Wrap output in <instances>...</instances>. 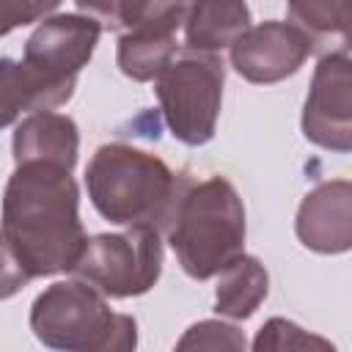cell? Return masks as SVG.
<instances>
[{
  "instance_id": "cell-1",
  "label": "cell",
  "mask_w": 352,
  "mask_h": 352,
  "mask_svg": "<svg viewBox=\"0 0 352 352\" xmlns=\"http://www.w3.org/2000/svg\"><path fill=\"white\" fill-rule=\"evenodd\" d=\"M0 234L28 278L72 272L88 239L72 170L47 162L16 165L3 192Z\"/></svg>"
},
{
  "instance_id": "cell-2",
  "label": "cell",
  "mask_w": 352,
  "mask_h": 352,
  "mask_svg": "<svg viewBox=\"0 0 352 352\" xmlns=\"http://www.w3.org/2000/svg\"><path fill=\"white\" fill-rule=\"evenodd\" d=\"M182 182L157 154L126 143H104L85 168V187L94 209L126 228H162L170 220Z\"/></svg>"
},
{
  "instance_id": "cell-3",
  "label": "cell",
  "mask_w": 352,
  "mask_h": 352,
  "mask_svg": "<svg viewBox=\"0 0 352 352\" xmlns=\"http://www.w3.org/2000/svg\"><path fill=\"white\" fill-rule=\"evenodd\" d=\"M165 228L182 270L195 280H209L245 256V206L223 176L187 182Z\"/></svg>"
},
{
  "instance_id": "cell-4",
  "label": "cell",
  "mask_w": 352,
  "mask_h": 352,
  "mask_svg": "<svg viewBox=\"0 0 352 352\" xmlns=\"http://www.w3.org/2000/svg\"><path fill=\"white\" fill-rule=\"evenodd\" d=\"M33 336L55 352H135L138 324L85 280H55L30 305Z\"/></svg>"
},
{
  "instance_id": "cell-5",
  "label": "cell",
  "mask_w": 352,
  "mask_h": 352,
  "mask_svg": "<svg viewBox=\"0 0 352 352\" xmlns=\"http://www.w3.org/2000/svg\"><path fill=\"white\" fill-rule=\"evenodd\" d=\"M226 63L212 52H182L157 77V99L165 124L184 146H204L214 138L223 102Z\"/></svg>"
},
{
  "instance_id": "cell-6",
  "label": "cell",
  "mask_w": 352,
  "mask_h": 352,
  "mask_svg": "<svg viewBox=\"0 0 352 352\" xmlns=\"http://www.w3.org/2000/svg\"><path fill=\"white\" fill-rule=\"evenodd\" d=\"M72 272L102 297L124 300L146 294L162 272V236L146 226L88 236Z\"/></svg>"
},
{
  "instance_id": "cell-7",
  "label": "cell",
  "mask_w": 352,
  "mask_h": 352,
  "mask_svg": "<svg viewBox=\"0 0 352 352\" xmlns=\"http://www.w3.org/2000/svg\"><path fill=\"white\" fill-rule=\"evenodd\" d=\"M91 16L113 19L124 28L118 36V69L135 80H157L160 72L176 58V30L184 22L187 3H80Z\"/></svg>"
},
{
  "instance_id": "cell-8",
  "label": "cell",
  "mask_w": 352,
  "mask_h": 352,
  "mask_svg": "<svg viewBox=\"0 0 352 352\" xmlns=\"http://www.w3.org/2000/svg\"><path fill=\"white\" fill-rule=\"evenodd\" d=\"M102 33V19L80 11L44 16L25 41V58L41 80L63 94H74L80 69L91 60Z\"/></svg>"
},
{
  "instance_id": "cell-9",
  "label": "cell",
  "mask_w": 352,
  "mask_h": 352,
  "mask_svg": "<svg viewBox=\"0 0 352 352\" xmlns=\"http://www.w3.org/2000/svg\"><path fill=\"white\" fill-rule=\"evenodd\" d=\"M302 135L336 154L352 148V63L346 47L316 63L302 104Z\"/></svg>"
},
{
  "instance_id": "cell-10",
  "label": "cell",
  "mask_w": 352,
  "mask_h": 352,
  "mask_svg": "<svg viewBox=\"0 0 352 352\" xmlns=\"http://www.w3.org/2000/svg\"><path fill=\"white\" fill-rule=\"evenodd\" d=\"M314 47L316 41L294 22L270 19L261 25H250L228 47V55L236 74H242L248 82L270 85L297 74Z\"/></svg>"
},
{
  "instance_id": "cell-11",
  "label": "cell",
  "mask_w": 352,
  "mask_h": 352,
  "mask_svg": "<svg viewBox=\"0 0 352 352\" xmlns=\"http://www.w3.org/2000/svg\"><path fill=\"white\" fill-rule=\"evenodd\" d=\"M294 231L308 250L346 253L352 245V184L346 179L316 184L300 201Z\"/></svg>"
},
{
  "instance_id": "cell-12",
  "label": "cell",
  "mask_w": 352,
  "mask_h": 352,
  "mask_svg": "<svg viewBox=\"0 0 352 352\" xmlns=\"http://www.w3.org/2000/svg\"><path fill=\"white\" fill-rule=\"evenodd\" d=\"M80 151V132L74 118L52 110L30 113L25 121L16 124L14 132V162H47L72 170L77 165Z\"/></svg>"
},
{
  "instance_id": "cell-13",
  "label": "cell",
  "mask_w": 352,
  "mask_h": 352,
  "mask_svg": "<svg viewBox=\"0 0 352 352\" xmlns=\"http://www.w3.org/2000/svg\"><path fill=\"white\" fill-rule=\"evenodd\" d=\"M184 47L190 52H212L231 47L250 28V8L245 3H192L184 11Z\"/></svg>"
},
{
  "instance_id": "cell-14",
  "label": "cell",
  "mask_w": 352,
  "mask_h": 352,
  "mask_svg": "<svg viewBox=\"0 0 352 352\" xmlns=\"http://www.w3.org/2000/svg\"><path fill=\"white\" fill-rule=\"evenodd\" d=\"M72 96L41 80L28 63L0 58V129L11 126L22 113L52 110Z\"/></svg>"
},
{
  "instance_id": "cell-15",
  "label": "cell",
  "mask_w": 352,
  "mask_h": 352,
  "mask_svg": "<svg viewBox=\"0 0 352 352\" xmlns=\"http://www.w3.org/2000/svg\"><path fill=\"white\" fill-rule=\"evenodd\" d=\"M270 292V275L256 256H239L217 275L214 311L228 319H250Z\"/></svg>"
},
{
  "instance_id": "cell-16",
  "label": "cell",
  "mask_w": 352,
  "mask_h": 352,
  "mask_svg": "<svg viewBox=\"0 0 352 352\" xmlns=\"http://www.w3.org/2000/svg\"><path fill=\"white\" fill-rule=\"evenodd\" d=\"M253 352H338L336 344L324 336H316L292 319L272 316L267 319L256 338H253Z\"/></svg>"
},
{
  "instance_id": "cell-17",
  "label": "cell",
  "mask_w": 352,
  "mask_h": 352,
  "mask_svg": "<svg viewBox=\"0 0 352 352\" xmlns=\"http://www.w3.org/2000/svg\"><path fill=\"white\" fill-rule=\"evenodd\" d=\"M245 333L236 324L201 319L182 333L173 352H245Z\"/></svg>"
},
{
  "instance_id": "cell-18",
  "label": "cell",
  "mask_w": 352,
  "mask_h": 352,
  "mask_svg": "<svg viewBox=\"0 0 352 352\" xmlns=\"http://www.w3.org/2000/svg\"><path fill=\"white\" fill-rule=\"evenodd\" d=\"M289 14L297 28H302L314 41L316 36H344L349 30L352 8L349 3H292Z\"/></svg>"
},
{
  "instance_id": "cell-19",
  "label": "cell",
  "mask_w": 352,
  "mask_h": 352,
  "mask_svg": "<svg viewBox=\"0 0 352 352\" xmlns=\"http://www.w3.org/2000/svg\"><path fill=\"white\" fill-rule=\"evenodd\" d=\"M58 3H16V0H0V36L11 33L14 28H22L28 22L44 19L47 14H55Z\"/></svg>"
},
{
  "instance_id": "cell-20",
  "label": "cell",
  "mask_w": 352,
  "mask_h": 352,
  "mask_svg": "<svg viewBox=\"0 0 352 352\" xmlns=\"http://www.w3.org/2000/svg\"><path fill=\"white\" fill-rule=\"evenodd\" d=\"M28 280H30L28 272L22 270V264L16 261V256L11 253L8 242L0 234V300L14 297L19 289H25Z\"/></svg>"
}]
</instances>
